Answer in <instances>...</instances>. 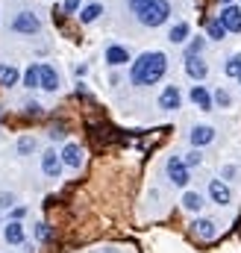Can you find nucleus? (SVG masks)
<instances>
[{
	"label": "nucleus",
	"mask_w": 241,
	"mask_h": 253,
	"mask_svg": "<svg viewBox=\"0 0 241 253\" xmlns=\"http://www.w3.org/2000/svg\"><path fill=\"white\" fill-rule=\"evenodd\" d=\"M185 74H188L191 80H206V74H209V65L203 62L200 56H188V59H185Z\"/></svg>",
	"instance_id": "9b49d317"
},
{
	"label": "nucleus",
	"mask_w": 241,
	"mask_h": 253,
	"mask_svg": "<svg viewBox=\"0 0 241 253\" xmlns=\"http://www.w3.org/2000/svg\"><path fill=\"white\" fill-rule=\"evenodd\" d=\"M188 168H194V165H200L203 162V156H200V150H191V153H185V159H182Z\"/></svg>",
	"instance_id": "a878e982"
},
{
	"label": "nucleus",
	"mask_w": 241,
	"mask_h": 253,
	"mask_svg": "<svg viewBox=\"0 0 241 253\" xmlns=\"http://www.w3.org/2000/svg\"><path fill=\"white\" fill-rule=\"evenodd\" d=\"M168 177H171L174 186H188L191 174H188V165L182 162L180 156H171V159H168Z\"/></svg>",
	"instance_id": "20e7f679"
},
{
	"label": "nucleus",
	"mask_w": 241,
	"mask_h": 253,
	"mask_svg": "<svg viewBox=\"0 0 241 253\" xmlns=\"http://www.w3.org/2000/svg\"><path fill=\"white\" fill-rule=\"evenodd\" d=\"M62 156L56 150H44V156H41V171L47 174V177H59L62 174Z\"/></svg>",
	"instance_id": "1a4fd4ad"
},
{
	"label": "nucleus",
	"mask_w": 241,
	"mask_h": 253,
	"mask_svg": "<svg viewBox=\"0 0 241 253\" xmlns=\"http://www.w3.org/2000/svg\"><path fill=\"white\" fill-rule=\"evenodd\" d=\"M174 44H182L185 39H188V24H177V27H171V36H168Z\"/></svg>",
	"instance_id": "aec40b11"
},
{
	"label": "nucleus",
	"mask_w": 241,
	"mask_h": 253,
	"mask_svg": "<svg viewBox=\"0 0 241 253\" xmlns=\"http://www.w3.org/2000/svg\"><path fill=\"white\" fill-rule=\"evenodd\" d=\"M18 77H21V74H18V68H12V65H0V85H6V88H9V85H15V83H18Z\"/></svg>",
	"instance_id": "6ab92c4d"
},
{
	"label": "nucleus",
	"mask_w": 241,
	"mask_h": 253,
	"mask_svg": "<svg viewBox=\"0 0 241 253\" xmlns=\"http://www.w3.org/2000/svg\"><path fill=\"white\" fill-rule=\"evenodd\" d=\"M65 135H68V132H65V126H62V124L50 126V138H53V141H59V138H65Z\"/></svg>",
	"instance_id": "c85d7f7f"
},
{
	"label": "nucleus",
	"mask_w": 241,
	"mask_h": 253,
	"mask_svg": "<svg viewBox=\"0 0 241 253\" xmlns=\"http://www.w3.org/2000/svg\"><path fill=\"white\" fill-rule=\"evenodd\" d=\"M200 50H203V39H194V42L188 44V50H185V59H188V56H197Z\"/></svg>",
	"instance_id": "bb28decb"
},
{
	"label": "nucleus",
	"mask_w": 241,
	"mask_h": 253,
	"mask_svg": "<svg viewBox=\"0 0 241 253\" xmlns=\"http://www.w3.org/2000/svg\"><path fill=\"white\" fill-rule=\"evenodd\" d=\"M182 209H188V212H200V209H203V194H197V191H185V194H182Z\"/></svg>",
	"instance_id": "f3484780"
},
{
	"label": "nucleus",
	"mask_w": 241,
	"mask_h": 253,
	"mask_svg": "<svg viewBox=\"0 0 241 253\" xmlns=\"http://www.w3.org/2000/svg\"><path fill=\"white\" fill-rule=\"evenodd\" d=\"M215 138V129L212 126H194L191 129V144L194 147H203V144H209Z\"/></svg>",
	"instance_id": "2eb2a0df"
},
{
	"label": "nucleus",
	"mask_w": 241,
	"mask_h": 253,
	"mask_svg": "<svg viewBox=\"0 0 241 253\" xmlns=\"http://www.w3.org/2000/svg\"><path fill=\"white\" fill-rule=\"evenodd\" d=\"M206 33H209V39H224V27H221V21H206Z\"/></svg>",
	"instance_id": "4be33fe9"
},
{
	"label": "nucleus",
	"mask_w": 241,
	"mask_h": 253,
	"mask_svg": "<svg viewBox=\"0 0 241 253\" xmlns=\"http://www.w3.org/2000/svg\"><path fill=\"white\" fill-rule=\"evenodd\" d=\"M236 174H239L236 165H227V168H224V180H230V177H236Z\"/></svg>",
	"instance_id": "473e14b6"
},
{
	"label": "nucleus",
	"mask_w": 241,
	"mask_h": 253,
	"mask_svg": "<svg viewBox=\"0 0 241 253\" xmlns=\"http://www.w3.org/2000/svg\"><path fill=\"white\" fill-rule=\"evenodd\" d=\"M3 239H6V245H24V227H21V221H9L6 230H3Z\"/></svg>",
	"instance_id": "ddd939ff"
},
{
	"label": "nucleus",
	"mask_w": 241,
	"mask_h": 253,
	"mask_svg": "<svg viewBox=\"0 0 241 253\" xmlns=\"http://www.w3.org/2000/svg\"><path fill=\"white\" fill-rule=\"evenodd\" d=\"M15 206V194H0V209H12Z\"/></svg>",
	"instance_id": "c756f323"
},
{
	"label": "nucleus",
	"mask_w": 241,
	"mask_h": 253,
	"mask_svg": "<svg viewBox=\"0 0 241 253\" xmlns=\"http://www.w3.org/2000/svg\"><path fill=\"white\" fill-rule=\"evenodd\" d=\"M221 27L227 30V33H241V9L239 6H224V12H221Z\"/></svg>",
	"instance_id": "39448f33"
},
{
	"label": "nucleus",
	"mask_w": 241,
	"mask_h": 253,
	"mask_svg": "<svg viewBox=\"0 0 241 253\" xmlns=\"http://www.w3.org/2000/svg\"><path fill=\"white\" fill-rule=\"evenodd\" d=\"M27 115H33V118L41 115V106H39V103H27Z\"/></svg>",
	"instance_id": "2f4dec72"
},
{
	"label": "nucleus",
	"mask_w": 241,
	"mask_h": 253,
	"mask_svg": "<svg viewBox=\"0 0 241 253\" xmlns=\"http://www.w3.org/2000/svg\"><path fill=\"white\" fill-rule=\"evenodd\" d=\"M165 71H168V56L162 50H147L132 62L129 80H132V85H153L156 80L165 77Z\"/></svg>",
	"instance_id": "f257e3e1"
},
{
	"label": "nucleus",
	"mask_w": 241,
	"mask_h": 253,
	"mask_svg": "<svg viewBox=\"0 0 241 253\" xmlns=\"http://www.w3.org/2000/svg\"><path fill=\"white\" fill-rule=\"evenodd\" d=\"M33 150H36V138L24 135V138L18 141V153H21V156H27V153H33Z\"/></svg>",
	"instance_id": "b1692460"
},
{
	"label": "nucleus",
	"mask_w": 241,
	"mask_h": 253,
	"mask_svg": "<svg viewBox=\"0 0 241 253\" xmlns=\"http://www.w3.org/2000/svg\"><path fill=\"white\" fill-rule=\"evenodd\" d=\"M191 100H194V106H197V109H203V112H209V109H212V94H209L203 85H194V88H191Z\"/></svg>",
	"instance_id": "4468645a"
},
{
	"label": "nucleus",
	"mask_w": 241,
	"mask_h": 253,
	"mask_svg": "<svg viewBox=\"0 0 241 253\" xmlns=\"http://www.w3.org/2000/svg\"><path fill=\"white\" fill-rule=\"evenodd\" d=\"M215 103L227 109V106L233 103V97H230V91H227V88H218V91H215Z\"/></svg>",
	"instance_id": "393cba45"
},
{
	"label": "nucleus",
	"mask_w": 241,
	"mask_h": 253,
	"mask_svg": "<svg viewBox=\"0 0 241 253\" xmlns=\"http://www.w3.org/2000/svg\"><path fill=\"white\" fill-rule=\"evenodd\" d=\"M24 85H27V88H36V85H39V65H33V68L24 74Z\"/></svg>",
	"instance_id": "5701e85b"
},
{
	"label": "nucleus",
	"mask_w": 241,
	"mask_h": 253,
	"mask_svg": "<svg viewBox=\"0 0 241 253\" xmlns=\"http://www.w3.org/2000/svg\"><path fill=\"white\" fill-rule=\"evenodd\" d=\"M62 9H65V15H74V12L80 9V0H65V6H62Z\"/></svg>",
	"instance_id": "7c9ffc66"
},
{
	"label": "nucleus",
	"mask_w": 241,
	"mask_h": 253,
	"mask_svg": "<svg viewBox=\"0 0 241 253\" xmlns=\"http://www.w3.org/2000/svg\"><path fill=\"white\" fill-rule=\"evenodd\" d=\"M100 15H103V6H100V3H88V6L80 12V21H82V24H91V21H97Z\"/></svg>",
	"instance_id": "a211bd4d"
},
{
	"label": "nucleus",
	"mask_w": 241,
	"mask_h": 253,
	"mask_svg": "<svg viewBox=\"0 0 241 253\" xmlns=\"http://www.w3.org/2000/svg\"><path fill=\"white\" fill-rule=\"evenodd\" d=\"M24 215H27V209H24V206H18V209H12V221H21Z\"/></svg>",
	"instance_id": "72a5a7b5"
},
{
	"label": "nucleus",
	"mask_w": 241,
	"mask_h": 253,
	"mask_svg": "<svg viewBox=\"0 0 241 253\" xmlns=\"http://www.w3.org/2000/svg\"><path fill=\"white\" fill-rule=\"evenodd\" d=\"M62 162H65L68 168H80V165H82V147H80V144H65Z\"/></svg>",
	"instance_id": "f8f14e48"
},
{
	"label": "nucleus",
	"mask_w": 241,
	"mask_h": 253,
	"mask_svg": "<svg viewBox=\"0 0 241 253\" xmlns=\"http://www.w3.org/2000/svg\"><path fill=\"white\" fill-rule=\"evenodd\" d=\"M36 239H39V242H50V227H47V224H39V227H36Z\"/></svg>",
	"instance_id": "cd10ccee"
},
{
	"label": "nucleus",
	"mask_w": 241,
	"mask_h": 253,
	"mask_svg": "<svg viewBox=\"0 0 241 253\" xmlns=\"http://www.w3.org/2000/svg\"><path fill=\"white\" fill-rule=\"evenodd\" d=\"M106 62H109V65H126V62H129V53H126V47H120V44L106 47Z\"/></svg>",
	"instance_id": "dca6fc26"
},
{
	"label": "nucleus",
	"mask_w": 241,
	"mask_h": 253,
	"mask_svg": "<svg viewBox=\"0 0 241 253\" xmlns=\"http://www.w3.org/2000/svg\"><path fill=\"white\" fill-rule=\"evenodd\" d=\"M239 80H241V77H239Z\"/></svg>",
	"instance_id": "c9c22d12"
},
{
	"label": "nucleus",
	"mask_w": 241,
	"mask_h": 253,
	"mask_svg": "<svg viewBox=\"0 0 241 253\" xmlns=\"http://www.w3.org/2000/svg\"><path fill=\"white\" fill-rule=\"evenodd\" d=\"M224 3H227V6H233V0H224Z\"/></svg>",
	"instance_id": "f704fd0d"
},
{
	"label": "nucleus",
	"mask_w": 241,
	"mask_h": 253,
	"mask_svg": "<svg viewBox=\"0 0 241 253\" xmlns=\"http://www.w3.org/2000/svg\"><path fill=\"white\" fill-rule=\"evenodd\" d=\"M159 106L162 109H168V112H174V109H180L182 106V94L177 85H165V91L159 94Z\"/></svg>",
	"instance_id": "6e6552de"
},
{
	"label": "nucleus",
	"mask_w": 241,
	"mask_h": 253,
	"mask_svg": "<svg viewBox=\"0 0 241 253\" xmlns=\"http://www.w3.org/2000/svg\"><path fill=\"white\" fill-rule=\"evenodd\" d=\"M129 9L135 12V18L144 27H162L171 15V3L168 0H129Z\"/></svg>",
	"instance_id": "f03ea898"
},
{
	"label": "nucleus",
	"mask_w": 241,
	"mask_h": 253,
	"mask_svg": "<svg viewBox=\"0 0 241 253\" xmlns=\"http://www.w3.org/2000/svg\"><path fill=\"white\" fill-rule=\"evenodd\" d=\"M224 74L227 77H241V53H236L230 62H224Z\"/></svg>",
	"instance_id": "412c9836"
},
{
	"label": "nucleus",
	"mask_w": 241,
	"mask_h": 253,
	"mask_svg": "<svg viewBox=\"0 0 241 253\" xmlns=\"http://www.w3.org/2000/svg\"><path fill=\"white\" fill-rule=\"evenodd\" d=\"M191 233H194L197 239H203V242H212V239L218 236V224H215L212 218H200V221L191 224Z\"/></svg>",
	"instance_id": "0eeeda50"
},
{
	"label": "nucleus",
	"mask_w": 241,
	"mask_h": 253,
	"mask_svg": "<svg viewBox=\"0 0 241 253\" xmlns=\"http://www.w3.org/2000/svg\"><path fill=\"white\" fill-rule=\"evenodd\" d=\"M12 30H15V33H24V36H33V33L41 30V21H39V15H33V12H18V15L12 18Z\"/></svg>",
	"instance_id": "7ed1b4c3"
},
{
	"label": "nucleus",
	"mask_w": 241,
	"mask_h": 253,
	"mask_svg": "<svg viewBox=\"0 0 241 253\" xmlns=\"http://www.w3.org/2000/svg\"><path fill=\"white\" fill-rule=\"evenodd\" d=\"M209 197H212L215 203L227 206V203L233 200V191H230V186H227L224 180H212V183H209Z\"/></svg>",
	"instance_id": "9d476101"
},
{
	"label": "nucleus",
	"mask_w": 241,
	"mask_h": 253,
	"mask_svg": "<svg viewBox=\"0 0 241 253\" xmlns=\"http://www.w3.org/2000/svg\"><path fill=\"white\" fill-rule=\"evenodd\" d=\"M39 85L44 91H56L59 88V74L53 65H39Z\"/></svg>",
	"instance_id": "423d86ee"
}]
</instances>
